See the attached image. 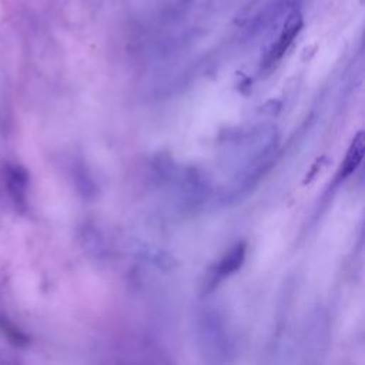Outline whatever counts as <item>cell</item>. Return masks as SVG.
<instances>
[{"label":"cell","instance_id":"2","mask_svg":"<svg viewBox=\"0 0 365 365\" xmlns=\"http://www.w3.org/2000/svg\"><path fill=\"white\" fill-rule=\"evenodd\" d=\"M6 187L16 205L26 204V191L29 187V173L19 164H7L4 170Z\"/></svg>","mask_w":365,"mask_h":365},{"label":"cell","instance_id":"3","mask_svg":"<svg viewBox=\"0 0 365 365\" xmlns=\"http://www.w3.org/2000/svg\"><path fill=\"white\" fill-rule=\"evenodd\" d=\"M245 242H238L235 244L224 257L222 259L218 262V265L214 268L212 272V279L210 281L211 285H215L221 278L235 272L244 262L245 259Z\"/></svg>","mask_w":365,"mask_h":365},{"label":"cell","instance_id":"5","mask_svg":"<svg viewBox=\"0 0 365 365\" xmlns=\"http://www.w3.org/2000/svg\"><path fill=\"white\" fill-rule=\"evenodd\" d=\"M0 331L13 345L26 346L30 342V338L20 328H17L11 321H9L4 315H0Z\"/></svg>","mask_w":365,"mask_h":365},{"label":"cell","instance_id":"4","mask_svg":"<svg viewBox=\"0 0 365 365\" xmlns=\"http://www.w3.org/2000/svg\"><path fill=\"white\" fill-rule=\"evenodd\" d=\"M364 151H365V134H364V131H359L354 137V140L346 151V155L338 170L336 181H342V180L348 178L358 168V165L362 161Z\"/></svg>","mask_w":365,"mask_h":365},{"label":"cell","instance_id":"1","mask_svg":"<svg viewBox=\"0 0 365 365\" xmlns=\"http://www.w3.org/2000/svg\"><path fill=\"white\" fill-rule=\"evenodd\" d=\"M302 24H304L302 14L298 10H294L288 14L278 40L275 41V44L269 48V51L267 54L265 66H274L285 54V51L288 50V47L291 46L294 38L301 31Z\"/></svg>","mask_w":365,"mask_h":365}]
</instances>
